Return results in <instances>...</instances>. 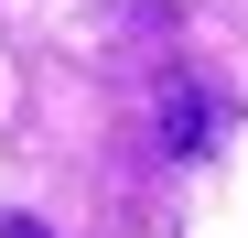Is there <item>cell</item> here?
<instances>
[{
	"mask_svg": "<svg viewBox=\"0 0 248 238\" xmlns=\"http://www.w3.org/2000/svg\"><path fill=\"white\" fill-rule=\"evenodd\" d=\"M119 11H151V0H119Z\"/></svg>",
	"mask_w": 248,
	"mask_h": 238,
	"instance_id": "7a4b0ae2",
	"label": "cell"
},
{
	"mask_svg": "<svg viewBox=\"0 0 248 238\" xmlns=\"http://www.w3.org/2000/svg\"><path fill=\"white\" fill-rule=\"evenodd\" d=\"M151 130H162V152L173 163H194V152H216V130H227V98L205 87V76H162V98H151Z\"/></svg>",
	"mask_w": 248,
	"mask_h": 238,
	"instance_id": "6da1fadb",
	"label": "cell"
}]
</instances>
